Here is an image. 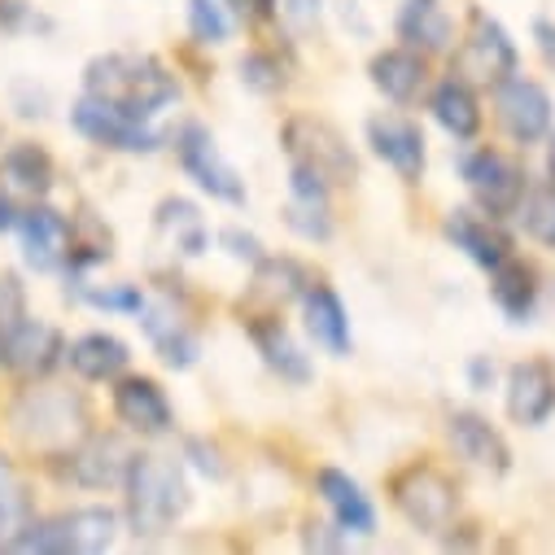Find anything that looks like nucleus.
Masks as SVG:
<instances>
[{"instance_id": "1", "label": "nucleus", "mask_w": 555, "mask_h": 555, "mask_svg": "<svg viewBox=\"0 0 555 555\" xmlns=\"http://www.w3.org/2000/svg\"><path fill=\"white\" fill-rule=\"evenodd\" d=\"M83 92L150 122L158 109H167L180 96V83L150 53H101L83 66Z\"/></svg>"}, {"instance_id": "2", "label": "nucleus", "mask_w": 555, "mask_h": 555, "mask_svg": "<svg viewBox=\"0 0 555 555\" xmlns=\"http://www.w3.org/2000/svg\"><path fill=\"white\" fill-rule=\"evenodd\" d=\"M127 520L135 538H163L189 512V481L171 455H135L127 468Z\"/></svg>"}, {"instance_id": "3", "label": "nucleus", "mask_w": 555, "mask_h": 555, "mask_svg": "<svg viewBox=\"0 0 555 555\" xmlns=\"http://www.w3.org/2000/svg\"><path fill=\"white\" fill-rule=\"evenodd\" d=\"M281 150H285L289 167H307V171H315L320 180H328L333 189H337V184H354V176H359L354 150L346 145V135H341L328 118L289 114V118L281 122Z\"/></svg>"}, {"instance_id": "4", "label": "nucleus", "mask_w": 555, "mask_h": 555, "mask_svg": "<svg viewBox=\"0 0 555 555\" xmlns=\"http://www.w3.org/2000/svg\"><path fill=\"white\" fill-rule=\"evenodd\" d=\"M393 507L415 525V529H425V533H442L451 529L455 512H460V490L455 481L434 468V464H411L393 477Z\"/></svg>"}, {"instance_id": "5", "label": "nucleus", "mask_w": 555, "mask_h": 555, "mask_svg": "<svg viewBox=\"0 0 555 555\" xmlns=\"http://www.w3.org/2000/svg\"><path fill=\"white\" fill-rule=\"evenodd\" d=\"M14 425L40 451H70L83 438L88 415H83V402L70 393L31 389V393H23V402L14 411Z\"/></svg>"}, {"instance_id": "6", "label": "nucleus", "mask_w": 555, "mask_h": 555, "mask_svg": "<svg viewBox=\"0 0 555 555\" xmlns=\"http://www.w3.org/2000/svg\"><path fill=\"white\" fill-rule=\"evenodd\" d=\"M70 122H75V131L83 135V141H92L101 150H114V154H154L158 150V131L145 118H131L118 105L96 101L88 92L70 105Z\"/></svg>"}, {"instance_id": "7", "label": "nucleus", "mask_w": 555, "mask_h": 555, "mask_svg": "<svg viewBox=\"0 0 555 555\" xmlns=\"http://www.w3.org/2000/svg\"><path fill=\"white\" fill-rule=\"evenodd\" d=\"M176 154H180L184 176H189L202 193H210L215 202H228V206H245V180H241L236 167L219 154L215 135H210L202 122L180 127V135H176Z\"/></svg>"}, {"instance_id": "8", "label": "nucleus", "mask_w": 555, "mask_h": 555, "mask_svg": "<svg viewBox=\"0 0 555 555\" xmlns=\"http://www.w3.org/2000/svg\"><path fill=\"white\" fill-rule=\"evenodd\" d=\"M494 114L503 122V131L520 145H533L542 135H551V92L538 83V79H525V75H507L499 79V92H494Z\"/></svg>"}, {"instance_id": "9", "label": "nucleus", "mask_w": 555, "mask_h": 555, "mask_svg": "<svg viewBox=\"0 0 555 555\" xmlns=\"http://www.w3.org/2000/svg\"><path fill=\"white\" fill-rule=\"evenodd\" d=\"M464 180H468L477 206H481L490 219L516 215L520 202H525V189H529V184H525V171H520L512 158L494 154V150H477V154L464 163Z\"/></svg>"}, {"instance_id": "10", "label": "nucleus", "mask_w": 555, "mask_h": 555, "mask_svg": "<svg viewBox=\"0 0 555 555\" xmlns=\"http://www.w3.org/2000/svg\"><path fill=\"white\" fill-rule=\"evenodd\" d=\"M66 346L62 333L44 320H14L5 333H0V363L10 372H18L23 380H40L62 363Z\"/></svg>"}, {"instance_id": "11", "label": "nucleus", "mask_w": 555, "mask_h": 555, "mask_svg": "<svg viewBox=\"0 0 555 555\" xmlns=\"http://www.w3.org/2000/svg\"><path fill=\"white\" fill-rule=\"evenodd\" d=\"M460 70L468 79H486V83H499V79L516 75V44L486 10L468 14V36L460 44Z\"/></svg>"}, {"instance_id": "12", "label": "nucleus", "mask_w": 555, "mask_h": 555, "mask_svg": "<svg viewBox=\"0 0 555 555\" xmlns=\"http://www.w3.org/2000/svg\"><path fill=\"white\" fill-rule=\"evenodd\" d=\"M70 481L83 490H114L127 481V468L135 451L118 434H88L83 442L70 447Z\"/></svg>"}, {"instance_id": "13", "label": "nucleus", "mask_w": 555, "mask_h": 555, "mask_svg": "<svg viewBox=\"0 0 555 555\" xmlns=\"http://www.w3.org/2000/svg\"><path fill=\"white\" fill-rule=\"evenodd\" d=\"M367 145H372V154H376L385 167H393L406 184H415V180L425 176V135H421V127H415L411 118L376 114V118L367 122Z\"/></svg>"}, {"instance_id": "14", "label": "nucleus", "mask_w": 555, "mask_h": 555, "mask_svg": "<svg viewBox=\"0 0 555 555\" xmlns=\"http://www.w3.org/2000/svg\"><path fill=\"white\" fill-rule=\"evenodd\" d=\"M555 411V367L546 359H525L507 372V415L525 429H538Z\"/></svg>"}, {"instance_id": "15", "label": "nucleus", "mask_w": 555, "mask_h": 555, "mask_svg": "<svg viewBox=\"0 0 555 555\" xmlns=\"http://www.w3.org/2000/svg\"><path fill=\"white\" fill-rule=\"evenodd\" d=\"M14 228L23 236V254L36 271H57V267L70 262V223H66V215L36 202L31 210L18 215Z\"/></svg>"}, {"instance_id": "16", "label": "nucleus", "mask_w": 555, "mask_h": 555, "mask_svg": "<svg viewBox=\"0 0 555 555\" xmlns=\"http://www.w3.org/2000/svg\"><path fill=\"white\" fill-rule=\"evenodd\" d=\"M114 415H118L127 429L150 434V438L167 434L171 421H176L167 393H163L158 380H150V376H122V380L114 385Z\"/></svg>"}, {"instance_id": "17", "label": "nucleus", "mask_w": 555, "mask_h": 555, "mask_svg": "<svg viewBox=\"0 0 555 555\" xmlns=\"http://www.w3.org/2000/svg\"><path fill=\"white\" fill-rule=\"evenodd\" d=\"M447 438H451L455 455L468 460L473 468H486V473H507L512 468V451H507L503 434L477 411H451Z\"/></svg>"}, {"instance_id": "18", "label": "nucleus", "mask_w": 555, "mask_h": 555, "mask_svg": "<svg viewBox=\"0 0 555 555\" xmlns=\"http://www.w3.org/2000/svg\"><path fill=\"white\" fill-rule=\"evenodd\" d=\"M141 328H145V337L154 341V350L163 354L167 367H193L197 363V350H202L197 333L180 320V311L167 298L141 307Z\"/></svg>"}, {"instance_id": "19", "label": "nucleus", "mask_w": 555, "mask_h": 555, "mask_svg": "<svg viewBox=\"0 0 555 555\" xmlns=\"http://www.w3.org/2000/svg\"><path fill=\"white\" fill-rule=\"evenodd\" d=\"M315 490L328 503V512H333L341 533H372L376 529V512H372L363 486L354 477H346L341 468H320L315 473Z\"/></svg>"}, {"instance_id": "20", "label": "nucleus", "mask_w": 555, "mask_h": 555, "mask_svg": "<svg viewBox=\"0 0 555 555\" xmlns=\"http://www.w3.org/2000/svg\"><path fill=\"white\" fill-rule=\"evenodd\" d=\"M367 75H372L376 92L385 101H393V105H411L415 96H421L425 79H429L425 57L415 53V49H385V53H376L372 66H367Z\"/></svg>"}, {"instance_id": "21", "label": "nucleus", "mask_w": 555, "mask_h": 555, "mask_svg": "<svg viewBox=\"0 0 555 555\" xmlns=\"http://www.w3.org/2000/svg\"><path fill=\"white\" fill-rule=\"evenodd\" d=\"M302 315H307V333L320 350L328 354H350V315L341 307V298L328 285H307L302 294Z\"/></svg>"}, {"instance_id": "22", "label": "nucleus", "mask_w": 555, "mask_h": 555, "mask_svg": "<svg viewBox=\"0 0 555 555\" xmlns=\"http://www.w3.org/2000/svg\"><path fill=\"white\" fill-rule=\"evenodd\" d=\"M154 236L171 249V254H184V258H197L206 245H210V232H206V219L193 202L184 197H167L158 202L154 210Z\"/></svg>"}, {"instance_id": "23", "label": "nucleus", "mask_w": 555, "mask_h": 555, "mask_svg": "<svg viewBox=\"0 0 555 555\" xmlns=\"http://www.w3.org/2000/svg\"><path fill=\"white\" fill-rule=\"evenodd\" d=\"M307 285H311V275H307V267H302V262L262 254V258L254 262V285H249V298H254V302H262L267 311H275V307L298 302V298L307 294Z\"/></svg>"}, {"instance_id": "24", "label": "nucleus", "mask_w": 555, "mask_h": 555, "mask_svg": "<svg viewBox=\"0 0 555 555\" xmlns=\"http://www.w3.org/2000/svg\"><path fill=\"white\" fill-rule=\"evenodd\" d=\"M0 189L10 197L40 202L53 189V158L40 145H14L0 158Z\"/></svg>"}, {"instance_id": "25", "label": "nucleus", "mask_w": 555, "mask_h": 555, "mask_svg": "<svg viewBox=\"0 0 555 555\" xmlns=\"http://www.w3.org/2000/svg\"><path fill=\"white\" fill-rule=\"evenodd\" d=\"M249 337H254L262 363H267L275 376H281V380H289V385H307V380H311V363H307V354L294 346V337L285 333L281 320H271V315L254 320V324H249Z\"/></svg>"}, {"instance_id": "26", "label": "nucleus", "mask_w": 555, "mask_h": 555, "mask_svg": "<svg viewBox=\"0 0 555 555\" xmlns=\"http://www.w3.org/2000/svg\"><path fill=\"white\" fill-rule=\"evenodd\" d=\"M447 236L455 241V249H464L477 267H499L507 254H512V245H507V236L494 228V219H481V215H473V210H451V219H447Z\"/></svg>"}, {"instance_id": "27", "label": "nucleus", "mask_w": 555, "mask_h": 555, "mask_svg": "<svg viewBox=\"0 0 555 555\" xmlns=\"http://www.w3.org/2000/svg\"><path fill=\"white\" fill-rule=\"evenodd\" d=\"M66 359L83 380H114V376H122L131 354L114 333H83L79 341H70Z\"/></svg>"}, {"instance_id": "28", "label": "nucleus", "mask_w": 555, "mask_h": 555, "mask_svg": "<svg viewBox=\"0 0 555 555\" xmlns=\"http://www.w3.org/2000/svg\"><path fill=\"white\" fill-rule=\"evenodd\" d=\"M429 109H434V118L455 135V141H473V135L481 131V105H477V92L468 88V79H447V83H438Z\"/></svg>"}, {"instance_id": "29", "label": "nucleus", "mask_w": 555, "mask_h": 555, "mask_svg": "<svg viewBox=\"0 0 555 555\" xmlns=\"http://www.w3.org/2000/svg\"><path fill=\"white\" fill-rule=\"evenodd\" d=\"M490 298L499 302L503 315L512 320H529L538 285H533V267H525L516 254H507L499 267H490Z\"/></svg>"}, {"instance_id": "30", "label": "nucleus", "mask_w": 555, "mask_h": 555, "mask_svg": "<svg viewBox=\"0 0 555 555\" xmlns=\"http://www.w3.org/2000/svg\"><path fill=\"white\" fill-rule=\"evenodd\" d=\"M31 525V499H27V481L18 477V468L0 455V546L14 551V542L23 538V529Z\"/></svg>"}, {"instance_id": "31", "label": "nucleus", "mask_w": 555, "mask_h": 555, "mask_svg": "<svg viewBox=\"0 0 555 555\" xmlns=\"http://www.w3.org/2000/svg\"><path fill=\"white\" fill-rule=\"evenodd\" d=\"M398 36L421 49H447L451 44V18L434 5V0H406L398 14Z\"/></svg>"}, {"instance_id": "32", "label": "nucleus", "mask_w": 555, "mask_h": 555, "mask_svg": "<svg viewBox=\"0 0 555 555\" xmlns=\"http://www.w3.org/2000/svg\"><path fill=\"white\" fill-rule=\"evenodd\" d=\"M66 520V546L79 551V555H96V551H109L114 546V533H118V516L109 507H79Z\"/></svg>"}, {"instance_id": "33", "label": "nucleus", "mask_w": 555, "mask_h": 555, "mask_svg": "<svg viewBox=\"0 0 555 555\" xmlns=\"http://www.w3.org/2000/svg\"><path fill=\"white\" fill-rule=\"evenodd\" d=\"M241 0H189V27L202 44H223L236 31Z\"/></svg>"}, {"instance_id": "34", "label": "nucleus", "mask_w": 555, "mask_h": 555, "mask_svg": "<svg viewBox=\"0 0 555 555\" xmlns=\"http://www.w3.org/2000/svg\"><path fill=\"white\" fill-rule=\"evenodd\" d=\"M285 223L302 236V241H328L333 236V215H328V197H311V193H289L285 202Z\"/></svg>"}, {"instance_id": "35", "label": "nucleus", "mask_w": 555, "mask_h": 555, "mask_svg": "<svg viewBox=\"0 0 555 555\" xmlns=\"http://www.w3.org/2000/svg\"><path fill=\"white\" fill-rule=\"evenodd\" d=\"M516 215H520L525 232H529L538 245L555 249V180H551V184H533V189H525V202H520Z\"/></svg>"}, {"instance_id": "36", "label": "nucleus", "mask_w": 555, "mask_h": 555, "mask_svg": "<svg viewBox=\"0 0 555 555\" xmlns=\"http://www.w3.org/2000/svg\"><path fill=\"white\" fill-rule=\"evenodd\" d=\"M241 83L254 88V92H281L285 75H281V62L271 53H245L241 57Z\"/></svg>"}, {"instance_id": "37", "label": "nucleus", "mask_w": 555, "mask_h": 555, "mask_svg": "<svg viewBox=\"0 0 555 555\" xmlns=\"http://www.w3.org/2000/svg\"><path fill=\"white\" fill-rule=\"evenodd\" d=\"M83 302L96 311H127V315H141L145 294L135 285H105V289H83Z\"/></svg>"}, {"instance_id": "38", "label": "nucleus", "mask_w": 555, "mask_h": 555, "mask_svg": "<svg viewBox=\"0 0 555 555\" xmlns=\"http://www.w3.org/2000/svg\"><path fill=\"white\" fill-rule=\"evenodd\" d=\"M219 245H223V249H228L236 262H249V267L262 258L258 236H249V232H241V228H223V232H219Z\"/></svg>"}, {"instance_id": "39", "label": "nucleus", "mask_w": 555, "mask_h": 555, "mask_svg": "<svg viewBox=\"0 0 555 555\" xmlns=\"http://www.w3.org/2000/svg\"><path fill=\"white\" fill-rule=\"evenodd\" d=\"M14 320H23V289H18V281H0V328H10Z\"/></svg>"}, {"instance_id": "40", "label": "nucleus", "mask_w": 555, "mask_h": 555, "mask_svg": "<svg viewBox=\"0 0 555 555\" xmlns=\"http://www.w3.org/2000/svg\"><path fill=\"white\" fill-rule=\"evenodd\" d=\"M533 40H538V53L546 57V66H555V23L538 18V23H533Z\"/></svg>"}, {"instance_id": "41", "label": "nucleus", "mask_w": 555, "mask_h": 555, "mask_svg": "<svg viewBox=\"0 0 555 555\" xmlns=\"http://www.w3.org/2000/svg\"><path fill=\"white\" fill-rule=\"evenodd\" d=\"M189 451H193V455H197V460H193V464H197V468H202V473H206V477H223V464H219V455H215V451H206V447H202V442H193V447H189Z\"/></svg>"}, {"instance_id": "42", "label": "nucleus", "mask_w": 555, "mask_h": 555, "mask_svg": "<svg viewBox=\"0 0 555 555\" xmlns=\"http://www.w3.org/2000/svg\"><path fill=\"white\" fill-rule=\"evenodd\" d=\"M18 223V210H14V197L5 193V189H0V232H5V228H14Z\"/></svg>"}, {"instance_id": "43", "label": "nucleus", "mask_w": 555, "mask_h": 555, "mask_svg": "<svg viewBox=\"0 0 555 555\" xmlns=\"http://www.w3.org/2000/svg\"><path fill=\"white\" fill-rule=\"evenodd\" d=\"M275 5H281V0H241V10H249L254 18H271Z\"/></svg>"}, {"instance_id": "44", "label": "nucleus", "mask_w": 555, "mask_h": 555, "mask_svg": "<svg viewBox=\"0 0 555 555\" xmlns=\"http://www.w3.org/2000/svg\"><path fill=\"white\" fill-rule=\"evenodd\" d=\"M546 158H551V176H555V135H551V154Z\"/></svg>"}]
</instances>
